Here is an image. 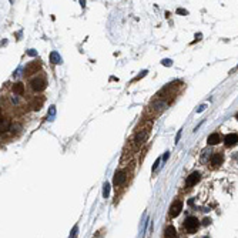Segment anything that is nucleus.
Masks as SVG:
<instances>
[{
    "label": "nucleus",
    "mask_w": 238,
    "mask_h": 238,
    "mask_svg": "<svg viewBox=\"0 0 238 238\" xmlns=\"http://www.w3.org/2000/svg\"><path fill=\"white\" fill-rule=\"evenodd\" d=\"M43 103H44V97L43 96H39V97H34L32 101H30V104H29V107H30V110H37L39 111L40 109H41V106H43Z\"/></svg>",
    "instance_id": "5"
},
{
    "label": "nucleus",
    "mask_w": 238,
    "mask_h": 238,
    "mask_svg": "<svg viewBox=\"0 0 238 238\" xmlns=\"http://www.w3.org/2000/svg\"><path fill=\"white\" fill-rule=\"evenodd\" d=\"M12 90H13L14 94H17V96H23V94H24V84H23V83H14L13 87H12Z\"/></svg>",
    "instance_id": "12"
},
{
    "label": "nucleus",
    "mask_w": 238,
    "mask_h": 238,
    "mask_svg": "<svg viewBox=\"0 0 238 238\" xmlns=\"http://www.w3.org/2000/svg\"><path fill=\"white\" fill-rule=\"evenodd\" d=\"M210 222H211V220H210V218H205V220H204V225H208Z\"/></svg>",
    "instance_id": "28"
},
{
    "label": "nucleus",
    "mask_w": 238,
    "mask_h": 238,
    "mask_svg": "<svg viewBox=\"0 0 238 238\" xmlns=\"http://www.w3.org/2000/svg\"><path fill=\"white\" fill-rule=\"evenodd\" d=\"M124 181H126V173L124 171H117L114 174V178H113L114 186H121V184H124Z\"/></svg>",
    "instance_id": "10"
},
{
    "label": "nucleus",
    "mask_w": 238,
    "mask_h": 238,
    "mask_svg": "<svg viewBox=\"0 0 238 238\" xmlns=\"http://www.w3.org/2000/svg\"><path fill=\"white\" fill-rule=\"evenodd\" d=\"M10 129V120L6 117H1V133H7Z\"/></svg>",
    "instance_id": "15"
},
{
    "label": "nucleus",
    "mask_w": 238,
    "mask_h": 238,
    "mask_svg": "<svg viewBox=\"0 0 238 238\" xmlns=\"http://www.w3.org/2000/svg\"><path fill=\"white\" fill-rule=\"evenodd\" d=\"M200 177H201V175H200V173H197V171H195V173H191L190 175H188V177H187L186 186H187V187H193V186H195V184H197V183L200 181Z\"/></svg>",
    "instance_id": "8"
},
{
    "label": "nucleus",
    "mask_w": 238,
    "mask_h": 238,
    "mask_svg": "<svg viewBox=\"0 0 238 238\" xmlns=\"http://www.w3.org/2000/svg\"><path fill=\"white\" fill-rule=\"evenodd\" d=\"M180 137H181V130L177 133V137H175V143H178V140H180Z\"/></svg>",
    "instance_id": "25"
},
{
    "label": "nucleus",
    "mask_w": 238,
    "mask_h": 238,
    "mask_svg": "<svg viewBox=\"0 0 238 238\" xmlns=\"http://www.w3.org/2000/svg\"><path fill=\"white\" fill-rule=\"evenodd\" d=\"M205 104H203V106H200L198 109H197V113H203V111H204V110H205Z\"/></svg>",
    "instance_id": "23"
},
{
    "label": "nucleus",
    "mask_w": 238,
    "mask_h": 238,
    "mask_svg": "<svg viewBox=\"0 0 238 238\" xmlns=\"http://www.w3.org/2000/svg\"><path fill=\"white\" fill-rule=\"evenodd\" d=\"M160 161H161V158H157V160H155V163H154V167H153V170H157V167H158V164H160Z\"/></svg>",
    "instance_id": "24"
},
{
    "label": "nucleus",
    "mask_w": 238,
    "mask_h": 238,
    "mask_svg": "<svg viewBox=\"0 0 238 238\" xmlns=\"http://www.w3.org/2000/svg\"><path fill=\"white\" fill-rule=\"evenodd\" d=\"M171 63H173V61H171L170 58H164V60H161V64L166 66V67H170V66H171Z\"/></svg>",
    "instance_id": "19"
},
{
    "label": "nucleus",
    "mask_w": 238,
    "mask_h": 238,
    "mask_svg": "<svg viewBox=\"0 0 238 238\" xmlns=\"http://www.w3.org/2000/svg\"><path fill=\"white\" fill-rule=\"evenodd\" d=\"M80 4H81V6H86V0H80Z\"/></svg>",
    "instance_id": "29"
},
{
    "label": "nucleus",
    "mask_w": 238,
    "mask_h": 238,
    "mask_svg": "<svg viewBox=\"0 0 238 238\" xmlns=\"http://www.w3.org/2000/svg\"><path fill=\"white\" fill-rule=\"evenodd\" d=\"M150 130H151V124H147L146 127L143 130H140L137 134H135V137H134V143L137 144V146H141L143 143L146 141L148 138V134H150Z\"/></svg>",
    "instance_id": "2"
},
{
    "label": "nucleus",
    "mask_w": 238,
    "mask_h": 238,
    "mask_svg": "<svg viewBox=\"0 0 238 238\" xmlns=\"http://www.w3.org/2000/svg\"><path fill=\"white\" fill-rule=\"evenodd\" d=\"M77 232H78V227L74 225V227H73V231H71V234H70V238H77Z\"/></svg>",
    "instance_id": "18"
},
{
    "label": "nucleus",
    "mask_w": 238,
    "mask_h": 238,
    "mask_svg": "<svg viewBox=\"0 0 238 238\" xmlns=\"http://www.w3.org/2000/svg\"><path fill=\"white\" fill-rule=\"evenodd\" d=\"M177 14H181V16H187L188 12H187L186 9H177Z\"/></svg>",
    "instance_id": "21"
},
{
    "label": "nucleus",
    "mask_w": 238,
    "mask_h": 238,
    "mask_svg": "<svg viewBox=\"0 0 238 238\" xmlns=\"http://www.w3.org/2000/svg\"><path fill=\"white\" fill-rule=\"evenodd\" d=\"M238 143V134L235 133H231V134H227L224 137V144L225 147H232Z\"/></svg>",
    "instance_id": "6"
},
{
    "label": "nucleus",
    "mask_w": 238,
    "mask_h": 238,
    "mask_svg": "<svg viewBox=\"0 0 238 238\" xmlns=\"http://www.w3.org/2000/svg\"><path fill=\"white\" fill-rule=\"evenodd\" d=\"M177 232H175V228L173 225H168L166 228V232H164V238H175Z\"/></svg>",
    "instance_id": "14"
},
{
    "label": "nucleus",
    "mask_w": 238,
    "mask_h": 238,
    "mask_svg": "<svg viewBox=\"0 0 238 238\" xmlns=\"http://www.w3.org/2000/svg\"><path fill=\"white\" fill-rule=\"evenodd\" d=\"M200 227V221L197 220V217H188V218H186V221H184V228H186L188 232H195L197 230H198Z\"/></svg>",
    "instance_id": "3"
},
{
    "label": "nucleus",
    "mask_w": 238,
    "mask_h": 238,
    "mask_svg": "<svg viewBox=\"0 0 238 238\" xmlns=\"http://www.w3.org/2000/svg\"><path fill=\"white\" fill-rule=\"evenodd\" d=\"M103 188H104V190H103V197H104V198H107V197L110 195V184H109V183H106Z\"/></svg>",
    "instance_id": "16"
},
{
    "label": "nucleus",
    "mask_w": 238,
    "mask_h": 238,
    "mask_svg": "<svg viewBox=\"0 0 238 238\" xmlns=\"http://www.w3.org/2000/svg\"><path fill=\"white\" fill-rule=\"evenodd\" d=\"M50 63H53V64H61L63 58H61V56L57 52H52L50 53Z\"/></svg>",
    "instance_id": "13"
},
{
    "label": "nucleus",
    "mask_w": 238,
    "mask_h": 238,
    "mask_svg": "<svg viewBox=\"0 0 238 238\" xmlns=\"http://www.w3.org/2000/svg\"><path fill=\"white\" fill-rule=\"evenodd\" d=\"M201 37H203V34H201V33H198V34H195V41H198V40L201 39Z\"/></svg>",
    "instance_id": "26"
},
{
    "label": "nucleus",
    "mask_w": 238,
    "mask_h": 238,
    "mask_svg": "<svg viewBox=\"0 0 238 238\" xmlns=\"http://www.w3.org/2000/svg\"><path fill=\"white\" fill-rule=\"evenodd\" d=\"M27 54L32 56V57H34V56H37V52H36L34 49H30V50H27Z\"/></svg>",
    "instance_id": "22"
},
{
    "label": "nucleus",
    "mask_w": 238,
    "mask_h": 238,
    "mask_svg": "<svg viewBox=\"0 0 238 238\" xmlns=\"http://www.w3.org/2000/svg\"><path fill=\"white\" fill-rule=\"evenodd\" d=\"M168 157H170V153L167 151V153L164 154V158H163V161H167V160H168Z\"/></svg>",
    "instance_id": "27"
},
{
    "label": "nucleus",
    "mask_w": 238,
    "mask_h": 238,
    "mask_svg": "<svg viewBox=\"0 0 238 238\" xmlns=\"http://www.w3.org/2000/svg\"><path fill=\"white\" fill-rule=\"evenodd\" d=\"M235 117H237V120H238V113H237V116H235Z\"/></svg>",
    "instance_id": "30"
},
{
    "label": "nucleus",
    "mask_w": 238,
    "mask_h": 238,
    "mask_svg": "<svg viewBox=\"0 0 238 238\" xmlns=\"http://www.w3.org/2000/svg\"><path fill=\"white\" fill-rule=\"evenodd\" d=\"M181 210H183V203L181 201H174L173 204H171V208H170L171 217H178Z\"/></svg>",
    "instance_id": "7"
},
{
    "label": "nucleus",
    "mask_w": 238,
    "mask_h": 238,
    "mask_svg": "<svg viewBox=\"0 0 238 238\" xmlns=\"http://www.w3.org/2000/svg\"><path fill=\"white\" fill-rule=\"evenodd\" d=\"M54 114H56V107H54V106H52V107H50V110H49V118H50V121H52V118L54 117Z\"/></svg>",
    "instance_id": "17"
},
{
    "label": "nucleus",
    "mask_w": 238,
    "mask_h": 238,
    "mask_svg": "<svg viewBox=\"0 0 238 238\" xmlns=\"http://www.w3.org/2000/svg\"><path fill=\"white\" fill-rule=\"evenodd\" d=\"M46 86H47V81H46L44 76H36L30 80V87L33 91H43Z\"/></svg>",
    "instance_id": "1"
},
{
    "label": "nucleus",
    "mask_w": 238,
    "mask_h": 238,
    "mask_svg": "<svg viewBox=\"0 0 238 238\" xmlns=\"http://www.w3.org/2000/svg\"><path fill=\"white\" fill-rule=\"evenodd\" d=\"M146 74H147V70L141 71V73H140V74H138V76H137V77H135L134 80H133V83H134V81H137V80H140V78H143V77H144V76H146Z\"/></svg>",
    "instance_id": "20"
},
{
    "label": "nucleus",
    "mask_w": 238,
    "mask_h": 238,
    "mask_svg": "<svg viewBox=\"0 0 238 238\" xmlns=\"http://www.w3.org/2000/svg\"><path fill=\"white\" fill-rule=\"evenodd\" d=\"M221 141V134L220 133H212V134L208 135V138H207V143L210 144V146H215V144H218Z\"/></svg>",
    "instance_id": "11"
},
{
    "label": "nucleus",
    "mask_w": 238,
    "mask_h": 238,
    "mask_svg": "<svg viewBox=\"0 0 238 238\" xmlns=\"http://www.w3.org/2000/svg\"><path fill=\"white\" fill-rule=\"evenodd\" d=\"M40 69H41L40 61H30V63L26 66V69H24V76H32L34 73H37Z\"/></svg>",
    "instance_id": "4"
},
{
    "label": "nucleus",
    "mask_w": 238,
    "mask_h": 238,
    "mask_svg": "<svg viewBox=\"0 0 238 238\" xmlns=\"http://www.w3.org/2000/svg\"><path fill=\"white\" fill-rule=\"evenodd\" d=\"M224 163V154L222 153H214L211 157V166L212 167H218Z\"/></svg>",
    "instance_id": "9"
}]
</instances>
